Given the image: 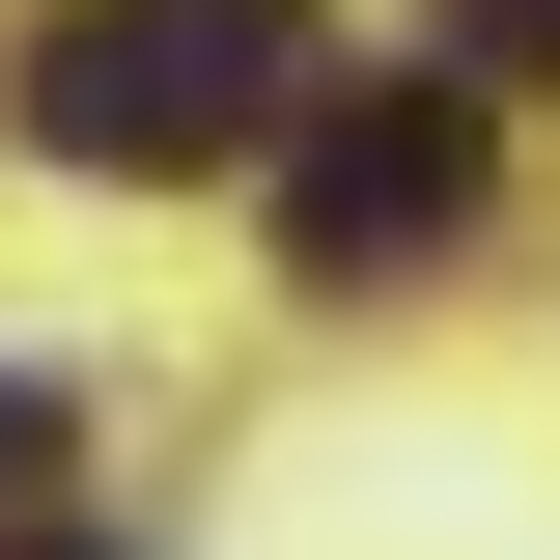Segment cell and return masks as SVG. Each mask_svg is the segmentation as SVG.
Instances as JSON below:
<instances>
[{
    "label": "cell",
    "instance_id": "obj_4",
    "mask_svg": "<svg viewBox=\"0 0 560 560\" xmlns=\"http://www.w3.org/2000/svg\"><path fill=\"white\" fill-rule=\"evenodd\" d=\"M0 533H57V393L0 364Z\"/></svg>",
    "mask_w": 560,
    "mask_h": 560
},
{
    "label": "cell",
    "instance_id": "obj_5",
    "mask_svg": "<svg viewBox=\"0 0 560 560\" xmlns=\"http://www.w3.org/2000/svg\"><path fill=\"white\" fill-rule=\"evenodd\" d=\"M0 560H113V533H0Z\"/></svg>",
    "mask_w": 560,
    "mask_h": 560
},
{
    "label": "cell",
    "instance_id": "obj_2",
    "mask_svg": "<svg viewBox=\"0 0 560 560\" xmlns=\"http://www.w3.org/2000/svg\"><path fill=\"white\" fill-rule=\"evenodd\" d=\"M253 168H280V280H337V308H364L393 253H448V224H477V168H504V84H448V57H420V84H308Z\"/></svg>",
    "mask_w": 560,
    "mask_h": 560
},
{
    "label": "cell",
    "instance_id": "obj_1",
    "mask_svg": "<svg viewBox=\"0 0 560 560\" xmlns=\"http://www.w3.org/2000/svg\"><path fill=\"white\" fill-rule=\"evenodd\" d=\"M0 113H28V168H113V197L140 168H253L308 113V0H57Z\"/></svg>",
    "mask_w": 560,
    "mask_h": 560
},
{
    "label": "cell",
    "instance_id": "obj_3",
    "mask_svg": "<svg viewBox=\"0 0 560 560\" xmlns=\"http://www.w3.org/2000/svg\"><path fill=\"white\" fill-rule=\"evenodd\" d=\"M448 84H560V0H448Z\"/></svg>",
    "mask_w": 560,
    "mask_h": 560
}]
</instances>
